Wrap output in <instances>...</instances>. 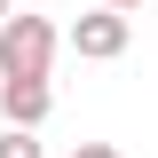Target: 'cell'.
Returning a JSON list of instances; mask_svg holds the SVG:
<instances>
[{"instance_id":"1","label":"cell","mask_w":158,"mask_h":158,"mask_svg":"<svg viewBox=\"0 0 158 158\" xmlns=\"http://www.w3.org/2000/svg\"><path fill=\"white\" fill-rule=\"evenodd\" d=\"M48 63H56V24L16 8L0 24V79H48Z\"/></svg>"},{"instance_id":"2","label":"cell","mask_w":158,"mask_h":158,"mask_svg":"<svg viewBox=\"0 0 158 158\" xmlns=\"http://www.w3.org/2000/svg\"><path fill=\"white\" fill-rule=\"evenodd\" d=\"M71 48L87 63H111V56H127V8H87V16L71 24Z\"/></svg>"},{"instance_id":"3","label":"cell","mask_w":158,"mask_h":158,"mask_svg":"<svg viewBox=\"0 0 158 158\" xmlns=\"http://www.w3.org/2000/svg\"><path fill=\"white\" fill-rule=\"evenodd\" d=\"M48 111H56V87L48 79H0V118L8 127H40Z\"/></svg>"},{"instance_id":"4","label":"cell","mask_w":158,"mask_h":158,"mask_svg":"<svg viewBox=\"0 0 158 158\" xmlns=\"http://www.w3.org/2000/svg\"><path fill=\"white\" fill-rule=\"evenodd\" d=\"M0 158H48V150H40L32 127H8V135H0Z\"/></svg>"},{"instance_id":"5","label":"cell","mask_w":158,"mask_h":158,"mask_svg":"<svg viewBox=\"0 0 158 158\" xmlns=\"http://www.w3.org/2000/svg\"><path fill=\"white\" fill-rule=\"evenodd\" d=\"M71 158H118V150H111V142H79Z\"/></svg>"},{"instance_id":"6","label":"cell","mask_w":158,"mask_h":158,"mask_svg":"<svg viewBox=\"0 0 158 158\" xmlns=\"http://www.w3.org/2000/svg\"><path fill=\"white\" fill-rule=\"evenodd\" d=\"M8 16H16V0H0V24H8Z\"/></svg>"},{"instance_id":"7","label":"cell","mask_w":158,"mask_h":158,"mask_svg":"<svg viewBox=\"0 0 158 158\" xmlns=\"http://www.w3.org/2000/svg\"><path fill=\"white\" fill-rule=\"evenodd\" d=\"M103 8H142V0H103Z\"/></svg>"}]
</instances>
